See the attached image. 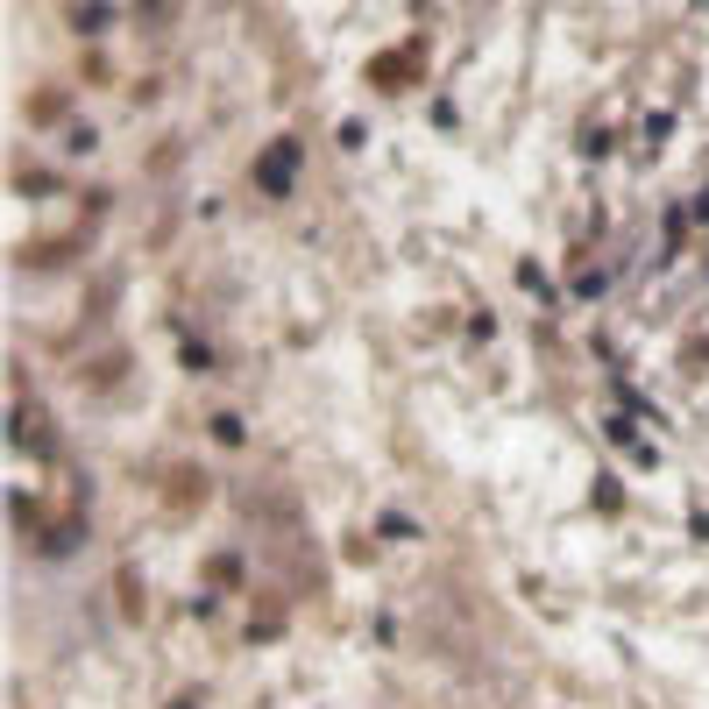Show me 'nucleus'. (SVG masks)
<instances>
[{"label":"nucleus","instance_id":"obj_1","mask_svg":"<svg viewBox=\"0 0 709 709\" xmlns=\"http://www.w3.org/2000/svg\"><path fill=\"white\" fill-rule=\"evenodd\" d=\"M298 156H305V149H298L291 135H284V142H270V149H263V164H256V185H263V192H291Z\"/></svg>","mask_w":709,"mask_h":709},{"label":"nucleus","instance_id":"obj_3","mask_svg":"<svg viewBox=\"0 0 709 709\" xmlns=\"http://www.w3.org/2000/svg\"><path fill=\"white\" fill-rule=\"evenodd\" d=\"M213 440H227V447H242V419H234V412H220V419H213Z\"/></svg>","mask_w":709,"mask_h":709},{"label":"nucleus","instance_id":"obj_2","mask_svg":"<svg viewBox=\"0 0 709 709\" xmlns=\"http://www.w3.org/2000/svg\"><path fill=\"white\" fill-rule=\"evenodd\" d=\"M376 532H383V539H412V532H419V525H412V518H405V511H383V518H376Z\"/></svg>","mask_w":709,"mask_h":709}]
</instances>
